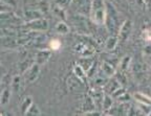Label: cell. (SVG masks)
<instances>
[{"mask_svg":"<svg viewBox=\"0 0 151 116\" xmlns=\"http://www.w3.org/2000/svg\"><path fill=\"white\" fill-rule=\"evenodd\" d=\"M39 10H41L43 14H45L47 11L50 10V5H48V3L47 2H45V1H41L40 6H39Z\"/></svg>","mask_w":151,"mask_h":116,"instance_id":"cell-38","label":"cell"},{"mask_svg":"<svg viewBox=\"0 0 151 116\" xmlns=\"http://www.w3.org/2000/svg\"><path fill=\"white\" fill-rule=\"evenodd\" d=\"M40 65L35 63L33 66L31 67L29 69L24 72V80H25L26 84H32L39 78V74H40Z\"/></svg>","mask_w":151,"mask_h":116,"instance_id":"cell-4","label":"cell"},{"mask_svg":"<svg viewBox=\"0 0 151 116\" xmlns=\"http://www.w3.org/2000/svg\"><path fill=\"white\" fill-rule=\"evenodd\" d=\"M67 87L69 88V90L73 91V90H77V89H79L81 86V84H82V81H81L80 78H78L77 76H73L70 75L68 78H67Z\"/></svg>","mask_w":151,"mask_h":116,"instance_id":"cell-14","label":"cell"},{"mask_svg":"<svg viewBox=\"0 0 151 116\" xmlns=\"http://www.w3.org/2000/svg\"><path fill=\"white\" fill-rule=\"evenodd\" d=\"M73 74L78 78H80L81 81L84 82L85 78H87V74H86V71L83 69L82 66H80L79 64H77L75 67H73Z\"/></svg>","mask_w":151,"mask_h":116,"instance_id":"cell-22","label":"cell"},{"mask_svg":"<svg viewBox=\"0 0 151 116\" xmlns=\"http://www.w3.org/2000/svg\"><path fill=\"white\" fill-rule=\"evenodd\" d=\"M11 95H12V92L7 88L1 91V94H0V104H1V106H5V105L9 104V100H11Z\"/></svg>","mask_w":151,"mask_h":116,"instance_id":"cell-21","label":"cell"},{"mask_svg":"<svg viewBox=\"0 0 151 116\" xmlns=\"http://www.w3.org/2000/svg\"><path fill=\"white\" fill-rule=\"evenodd\" d=\"M130 64H131V58L128 57V56H127V57H125V58H123V60L121 61V63H120V70L125 72V71L129 68Z\"/></svg>","mask_w":151,"mask_h":116,"instance_id":"cell-27","label":"cell"},{"mask_svg":"<svg viewBox=\"0 0 151 116\" xmlns=\"http://www.w3.org/2000/svg\"><path fill=\"white\" fill-rule=\"evenodd\" d=\"M150 66H151V63H150Z\"/></svg>","mask_w":151,"mask_h":116,"instance_id":"cell-42","label":"cell"},{"mask_svg":"<svg viewBox=\"0 0 151 116\" xmlns=\"http://www.w3.org/2000/svg\"><path fill=\"white\" fill-rule=\"evenodd\" d=\"M145 36H146V39L148 41H151V29H149V31H147L146 33H145Z\"/></svg>","mask_w":151,"mask_h":116,"instance_id":"cell-40","label":"cell"},{"mask_svg":"<svg viewBox=\"0 0 151 116\" xmlns=\"http://www.w3.org/2000/svg\"><path fill=\"white\" fill-rule=\"evenodd\" d=\"M41 114L42 113H41V110L39 109V107L34 102V104L31 106V108L28 109V111L26 112L25 115H27V116H39V115H41Z\"/></svg>","mask_w":151,"mask_h":116,"instance_id":"cell-26","label":"cell"},{"mask_svg":"<svg viewBox=\"0 0 151 116\" xmlns=\"http://www.w3.org/2000/svg\"><path fill=\"white\" fill-rule=\"evenodd\" d=\"M56 31L59 33V35L65 36V35H67V33H69V31H70V27H69V26L67 25L63 20H62V21H60L59 23H57Z\"/></svg>","mask_w":151,"mask_h":116,"instance_id":"cell-19","label":"cell"},{"mask_svg":"<svg viewBox=\"0 0 151 116\" xmlns=\"http://www.w3.org/2000/svg\"><path fill=\"white\" fill-rule=\"evenodd\" d=\"M71 4L78 12V14L87 16L90 15V7H91V0H73Z\"/></svg>","mask_w":151,"mask_h":116,"instance_id":"cell-3","label":"cell"},{"mask_svg":"<svg viewBox=\"0 0 151 116\" xmlns=\"http://www.w3.org/2000/svg\"><path fill=\"white\" fill-rule=\"evenodd\" d=\"M50 56H52V49H41L36 53L35 56V61L37 64L40 66L44 65L48 60H50Z\"/></svg>","mask_w":151,"mask_h":116,"instance_id":"cell-8","label":"cell"},{"mask_svg":"<svg viewBox=\"0 0 151 116\" xmlns=\"http://www.w3.org/2000/svg\"><path fill=\"white\" fill-rule=\"evenodd\" d=\"M145 2H149V1H151V0H144Z\"/></svg>","mask_w":151,"mask_h":116,"instance_id":"cell-41","label":"cell"},{"mask_svg":"<svg viewBox=\"0 0 151 116\" xmlns=\"http://www.w3.org/2000/svg\"><path fill=\"white\" fill-rule=\"evenodd\" d=\"M75 49L81 57H91L93 55L94 48L89 44H86V43H78L75 46Z\"/></svg>","mask_w":151,"mask_h":116,"instance_id":"cell-6","label":"cell"},{"mask_svg":"<svg viewBox=\"0 0 151 116\" xmlns=\"http://www.w3.org/2000/svg\"><path fill=\"white\" fill-rule=\"evenodd\" d=\"M133 100L137 102V104H145V105H151V97L148 95L144 94V93L137 92L133 94Z\"/></svg>","mask_w":151,"mask_h":116,"instance_id":"cell-17","label":"cell"},{"mask_svg":"<svg viewBox=\"0 0 151 116\" xmlns=\"http://www.w3.org/2000/svg\"><path fill=\"white\" fill-rule=\"evenodd\" d=\"M132 31V22L130 20H125L123 22V24L121 25L120 29H119L118 33V37H119V41L121 43L125 42L128 38H129V35Z\"/></svg>","mask_w":151,"mask_h":116,"instance_id":"cell-5","label":"cell"},{"mask_svg":"<svg viewBox=\"0 0 151 116\" xmlns=\"http://www.w3.org/2000/svg\"><path fill=\"white\" fill-rule=\"evenodd\" d=\"M43 13L41 10H33V9H28L25 10L23 13V18L25 20V22H29V21H34V20L40 19L43 18Z\"/></svg>","mask_w":151,"mask_h":116,"instance_id":"cell-7","label":"cell"},{"mask_svg":"<svg viewBox=\"0 0 151 116\" xmlns=\"http://www.w3.org/2000/svg\"><path fill=\"white\" fill-rule=\"evenodd\" d=\"M1 42L2 47H6L7 49H14L18 45L17 39H15L12 36H1Z\"/></svg>","mask_w":151,"mask_h":116,"instance_id":"cell-12","label":"cell"},{"mask_svg":"<svg viewBox=\"0 0 151 116\" xmlns=\"http://www.w3.org/2000/svg\"><path fill=\"white\" fill-rule=\"evenodd\" d=\"M101 71H102V73H103V75L106 76V78H112V76H114V74H116V68H114L110 63H108V62H103V63H102Z\"/></svg>","mask_w":151,"mask_h":116,"instance_id":"cell-13","label":"cell"},{"mask_svg":"<svg viewBox=\"0 0 151 116\" xmlns=\"http://www.w3.org/2000/svg\"><path fill=\"white\" fill-rule=\"evenodd\" d=\"M89 95L92 97V100H93V102H94V104H96V106H97V108H99L100 106H101V108H102V102H103L104 95H105L104 90H101L100 87L93 88V89L90 90Z\"/></svg>","mask_w":151,"mask_h":116,"instance_id":"cell-9","label":"cell"},{"mask_svg":"<svg viewBox=\"0 0 151 116\" xmlns=\"http://www.w3.org/2000/svg\"><path fill=\"white\" fill-rule=\"evenodd\" d=\"M14 10V7H12L11 5L6 4L5 2L1 1V13H7V12H12Z\"/></svg>","mask_w":151,"mask_h":116,"instance_id":"cell-36","label":"cell"},{"mask_svg":"<svg viewBox=\"0 0 151 116\" xmlns=\"http://www.w3.org/2000/svg\"><path fill=\"white\" fill-rule=\"evenodd\" d=\"M114 76H116V78L118 80L119 82L121 83V85H126L127 84V80H126L125 78V74H124V71H119V72H116V74H114Z\"/></svg>","mask_w":151,"mask_h":116,"instance_id":"cell-31","label":"cell"},{"mask_svg":"<svg viewBox=\"0 0 151 116\" xmlns=\"http://www.w3.org/2000/svg\"><path fill=\"white\" fill-rule=\"evenodd\" d=\"M21 81L22 78L20 75H15L12 80V83H11V87H12L13 92H18L20 90V87H21Z\"/></svg>","mask_w":151,"mask_h":116,"instance_id":"cell-25","label":"cell"},{"mask_svg":"<svg viewBox=\"0 0 151 116\" xmlns=\"http://www.w3.org/2000/svg\"><path fill=\"white\" fill-rule=\"evenodd\" d=\"M139 108L143 115H150L151 113V105L139 104Z\"/></svg>","mask_w":151,"mask_h":116,"instance_id":"cell-30","label":"cell"},{"mask_svg":"<svg viewBox=\"0 0 151 116\" xmlns=\"http://www.w3.org/2000/svg\"><path fill=\"white\" fill-rule=\"evenodd\" d=\"M61 47V42L58 39H52L50 42V48L52 50H59Z\"/></svg>","mask_w":151,"mask_h":116,"instance_id":"cell-32","label":"cell"},{"mask_svg":"<svg viewBox=\"0 0 151 116\" xmlns=\"http://www.w3.org/2000/svg\"><path fill=\"white\" fill-rule=\"evenodd\" d=\"M130 100H131V96H130V94L127 92L123 93L121 96H119L118 98H116V100L120 102H130Z\"/></svg>","mask_w":151,"mask_h":116,"instance_id":"cell-33","label":"cell"},{"mask_svg":"<svg viewBox=\"0 0 151 116\" xmlns=\"http://www.w3.org/2000/svg\"><path fill=\"white\" fill-rule=\"evenodd\" d=\"M125 92H126L125 89H124V88H123V86H122V87L119 88L118 90L114 91V92H113L112 94H111V96H112L113 98H118L119 96H121V95H122L123 93H125Z\"/></svg>","mask_w":151,"mask_h":116,"instance_id":"cell-37","label":"cell"},{"mask_svg":"<svg viewBox=\"0 0 151 116\" xmlns=\"http://www.w3.org/2000/svg\"><path fill=\"white\" fill-rule=\"evenodd\" d=\"M52 12L54 13L56 16H58L59 18H61L62 20H65L66 19V13H65V10H64V7L60 6L59 4H55L52 6Z\"/></svg>","mask_w":151,"mask_h":116,"instance_id":"cell-23","label":"cell"},{"mask_svg":"<svg viewBox=\"0 0 151 116\" xmlns=\"http://www.w3.org/2000/svg\"><path fill=\"white\" fill-rule=\"evenodd\" d=\"M99 64H98V62H93V64H92V66L89 68V70L86 72V74H87V78H93L96 74L98 73V71H99Z\"/></svg>","mask_w":151,"mask_h":116,"instance_id":"cell-29","label":"cell"},{"mask_svg":"<svg viewBox=\"0 0 151 116\" xmlns=\"http://www.w3.org/2000/svg\"><path fill=\"white\" fill-rule=\"evenodd\" d=\"M36 63L35 58H32L29 56H27L26 58H24L23 60H20V63H19V71L20 73L23 74L27 69H29L34 64Z\"/></svg>","mask_w":151,"mask_h":116,"instance_id":"cell-11","label":"cell"},{"mask_svg":"<svg viewBox=\"0 0 151 116\" xmlns=\"http://www.w3.org/2000/svg\"><path fill=\"white\" fill-rule=\"evenodd\" d=\"M33 104H34L33 97L29 96V95L24 97V100H22V102H21V106H20V111H21L22 115H25L26 112L28 111V109L31 108V106Z\"/></svg>","mask_w":151,"mask_h":116,"instance_id":"cell-16","label":"cell"},{"mask_svg":"<svg viewBox=\"0 0 151 116\" xmlns=\"http://www.w3.org/2000/svg\"><path fill=\"white\" fill-rule=\"evenodd\" d=\"M14 35H16V31L14 29L9 28V27H2V29H1V36H12V37H14Z\"/></svg>","mask_w":151,"mask_h":116,"instance_id":"cell-34","label":"cell"},{"mask_svg":"<svg viewBox=\"0 0 151 116\" xmlns=\"http://www.w3.org/2000/svg\"><path fill=\"white\" fill-rule=\"evenodd\" d=\"M122 87V85H121V83L118 81L116 78V76L114 78H111L108 80V82L106 83V85L103 87V90L105 93H107V94H112L113 92L116 90H118L119 88Z\"/></svg>","mask_w":151,"mask_h":116,"instance_id":"cell-10","label":"cell"},{"mask_svg":"<svg viewBox=\"0 0 151 116\" xmlns=\"http://www.w3.org/2000/svg\"><path fill=\"white\" fill-rule=\"evenodd\" d=\"M93 62L94 61H92V60L90 59V57H82V59L78 62V64L80 65V66H82L83 69L87 72V71L89 70L90 67L92 66Z\"/></svg>","mask_w":151,"mask_h":116,"instance_id":"cell-24","label":"cell"},{"mask_svg":"<svg viewBox=\"0 0 151 116\" xmlns=\"http://www.w3.org/2000/svg\"><path fill=\"white\" fill-rule=\"evenodd\" d=\"M150 115H151V113H150Z\"/></svg>","mask_w":151,"mask_h":116,"instance_id":"cell-43","label":"cell"},{"mask_svg":"<svg viewBox=\"0 0 151 116\" xmlns=\"http://www.w3.org/2000/svg\"><path fill=\"white\" fill-rule=\"evenodd\" d=\"M113 106V97L110 94L105 93L103 98V102H102V111L104 113H106L108 110L111 109V107Z\"/></svg>","mask_w":151,"mask_h":116,"instance_id":"cell-15","label":"cell"},{"mask_svg":"<svg viewBox=\"0 0 151 116\" xmlns=\"http://www.w3.org/2000/svg\"><path fill=\"white\" fill-rule=\"evenodd\" d=\"M2 2H5L6 4L11 5L12 7H16L17 6V0H1Z\"/></svg>","mask_w":151,"mask_h":116,"instance_id":"cell-39","label":"cell"},{"mask_svg":"<svg viewBox=\"0 0 151 116\" xmlns=\"http://www.w3.org/2000/svg\"><path fill=\"white\" fill-rule=\"evenodd\" d=\"M25 25L31 31H37V33H43V31H47V28H48V22L44 18H40V19L34 20V21L26 22Z\"/></svg>","mask_w":151,"mask_h":116,"instance_id":"cell-2","label":"cell"},{"mask_svg":"<svg viewBox=\"0 0 151 116\" xmlns=\"http://www.w3.org/2000/svg\"><path fill=\"white\" fill-rule=\"evenodd\" d=\"M108 78L106 76H103V75H99L97 78H94V85L97 86V87H102L103 88L104 86L106 85V83L108 82Z\"/></svg>","mask_w":151,"mask_h":116,"instance_id":"cell-28","label":"cell"},{"mask_svg":"<svg viewBox=\"0 0 151 116\" xmlns=\"http://www.w3.org/2000/svg\"><path fill=\"white\" fill-rule=\"evenodd\" d=\"M120 42L119 41V37L116 35H111L110 37H108V39L106 40V43H105V48L107 50H113L116 49L118 43Z\"/></svg>","mask_w":151,"mask_h":116,"instance_id":"cell-18","label":"cell"},{"mask_svg":"<svg viewBox=\"0 0 151 116\" xmlns=\"http://www.w3.org/2000/svg\"><path fill=\"white\" fill-rule=\"evenodd\" d=\"M73 0H56V3L57 4H59L60 6H62V7H67V6H69V5L73 3Z\"/></svg>","mask_w":151,"mask_h":116,"instance_id":"cell-35","label":"cell"},{"mask_svg":"<svg viewBox=\"0 0 151 116\" xmlns=\"http://www.w3.org/2000/svg\"><path fill=\"white\" fill-rule=\"evenodd\" d=\"M106 20H105V24L107 25V29L111 35H116V25H118V16H116V12L114 11L110 4H106Z\"/></svg>","mask_w":151,"mask_h":116,"instance_id":"cell-1","label":"cell"},{"mask_svg":"<svg viewBox=\"0 0 151 116\" xmlns=\"http://www.w3.org/2000/svg\"><path fill=\"white\" fill-rule=\"evenodd\" d=\"M55 1H56V0H55Z\"/></svg>","mask_w":151,"mask_h":116,"instance_id":"cell-44","label":"cell"},{"mask_svg":"<svg viewBox=\"0 0 151 116\" xmlns=\"http://www.w3.org/2000/svg\"><path fill=\"white\" fill-rule=\"evenodd\" d=\"M104 9H106V4L104 2V0H91L90 14L93 12H97V11H99V10H104Z\"/></svg>","mask_w":151,"mask_h":116,"instance_id":"cell-20","label":"cell"}]
</instances>
